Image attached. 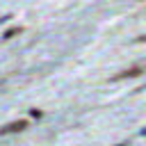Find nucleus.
I'll return each instance as SVG.
<instances>
[{
	"instance_id": "1",
	"label": "nucleus",
	"mask_w": 146,
	"mask_h": 146,
	"mask_svg": "<svg viewBox=\"0 0 146 146\" xmlns=\"http://www.w3.org/2000/svg\"><path fill=\"white\" fill-rule=\"evenodd\" d=\"M23 128H25V121H18V123H11V125L2 128V130H0V135H7V132H16V130H23Z\"/></svg>"
},
{
	"instance_id": "2",
	"label": "nucleus",
	"mask_w": 146,
	"mask_h": 146,
	"mask_svg": "<svg viewBox=\"0 0 146 146\" xmlns=\"http://www.w3.org/2000/svg\"><path fill=\"white\" fill-rule=\"evenodd\" d=\"M119 146H123V144H119Z\"/></svg>"
}]
</instances>
